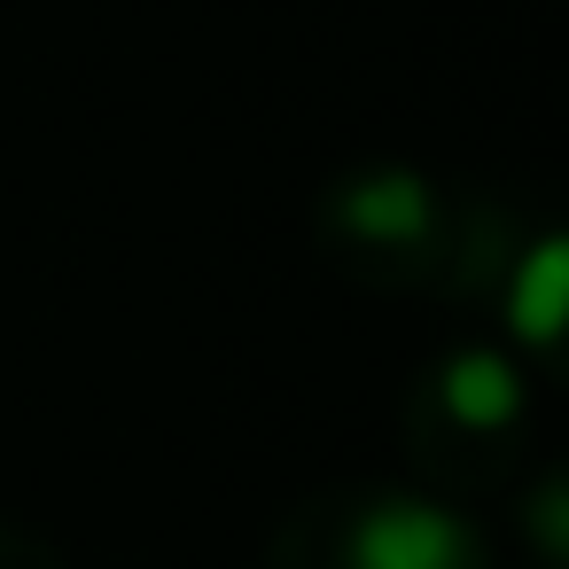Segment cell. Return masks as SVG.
Here are the masks:
<instances>
[{"label":"cell","mask_w":569,"mask_h":569,"mask_svg":"<svg viewBox=\"0 0 569 569\" xmlns=\"http://www.w3.org/2000/svg\"><path fill=\"white\" fill-rule=\"evenodd\" d=\"M343 569H476V530L437 499H375L351 522Z\"/></svg>","instance_id":"1"},{"label":"cell","mask_w":569,"mask_h":569,"mask_svg":"<svg viewBox=\"0 0 569 569\" xmlns=\"http://www.w3.org/2000/svg\"><path fill=\"white\" fill-rule=\"evenodd\" d=\"M336 219L359 234V242H413L429 227V188L413 172H367L336 196Z\"/></svg>","instance_id":"2"},{"label":"cell","mask_w":569,"mask_h":569,"mask_svg":"<svg viewBox=\"0 0 569 569\" xmlns=\"http://www.w3.org/2000/svg\"><path fill=\"white\" fill-rule=\"evenodd\" d=\"M445 413L460 429H507L522 413V375L499 351H460L445 367Z\"/></svg>","instance_id":"3"},{"label":"cell","mask_w":569,"mask_h":569,"mask_svg":"<svg viewBox=\"0 0 569 569\" xmlns=\"http://www.w3.org/2000/svg\"><path fill=\"white\" fill-rule=\"evenodd\" d=\"M561 281H569L561 242H538L530 266H522V281H515V328L530 343H553V328H561Z\"/></svg>","instance_id":"4"}]
</instances>
